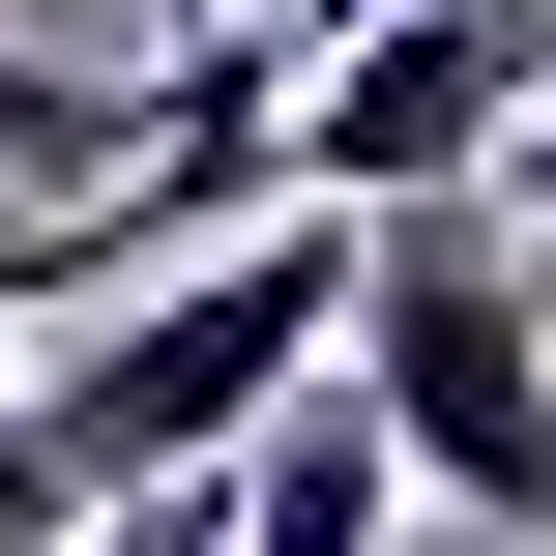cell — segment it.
Returning a JSON list of instances; mask_svg holds the SVG:
<instances>
[{
  "label": "cell",
  "instance_id": "cell-2",
  "mask_svg": "<svg viewBox=\"0 0 556 556\" xmlns=\"http://www.w3.org/2000/svg\"><path fill=\"white\" fill-rule=\"evenodd\" d=\"M352 410L410 440L440 528L556 556V293H528V205H381V264H352Z\"/></svg>",
  "mask_w": 556,
  "mask_h": 556
},
{
  "label": "cell",
  "instance_id": "cell-7",
  "mask_svg": "<svg viewBox=\"0 0 556 556\" xmlns=\"http://www.w3.org/2000/svg\"><path fill=\"white\" fill-rule=\"evenodd\" d=\"M29 323H59V205H0V381H29Z\"/></svg>",
  "mask_w": 556,
  "mask_h": 556
},
{
  "label": "cell",
  "instance_id": "cell-1",
  "mask_svg": "<svg viewBox=\"0 0 556 556\" xmlns=\"http://www.w3.org/2000/svg\"><path fill=\"white\" fill-rule=\"evenodd\" d=\"M352 264H381V205H264V235L147 264V293H88V323H29V440H59L88 498L235 469L293 381H352Z\"/></svg>",
  "mask_w": 556,
  "mask_h": 556
},
{
  "label": "cell",
  "instance_id": "cell-4",
  "mask_svg": "<svg viewBox=\"0 0 556 556\" xmlns=\"http://www.w3.org/2000/svg\"><path fill=\"white\" fill-rule=\"evenodd\" d=\"M440 498H410V440L352 410V381H293L264 440H235V556H410Z\"/></svg>",
  "mask_w": 556,
  "mask_h": 556
},
{
  "label": "cell",
  "instance_id": "cell-8",
  "mask_svg": "<svg viewBox=\"0 0 556 556\" xmlns=\"http://www.w3.org/2000/svg\"><path fill=\"white\" fill-rule=\"evenodd\" d=\"M498 205H528V235H556V117H528V176H498Z\"/></svg>",
  "mask_w": 556,
  "mask_h": 556
},
{
  "label": "cell",
  "instance_id": "cell-5",
  "mask_svg": "<svg viewBox=\"0 0 556 556\" xmlns=\"http://www.w3.org/2000/svg\"><path fill=\"white\" fill-rule=\"evenodd\" d=\"M117 147H147V88H88V59H29V29H0V205H88Z\"/></svg>",
  "mask_w": 556,
  "mask_h": 556
},
{
  "label": "cell",
  "instance_id": "cell-10",
  "mask_svg": "<svg viewBox=\"0 0 556 556\" xmlns=\"http://www.w3.org/2000/svg\"><path fill=\"white\" fill-rule=\"evenodd\" d=\"M440 556H498V528H440Z\"/></svg>",
  "mask_w": 556,
  "mask_h": 556
},
{
  "label": "cell",
  "instance_id": "cell-9",
  "mask_svg": "<svg viewBox=\"0 0 556 556\" xmlns=\"http://www.w3.org/2000/svg\"><path fill=\"white\" fill-rule=\"evenodd\" d=\"M323 29H381V0H293V59H323Z\"/></svg>",
  "mask_w": 556,
  "mask_h": 556
},
{
  "label": "cell",
  "instance_id": "cell-6",
  "mask_svg": "<svg viewBox=\"0 0 556 556\" xmlns=\"http://www.w3.org/2000/svg\"><path fill=\"white\" fill-rule=\"evenodd\" d=\"M0 556H88V469L29 440V381H0Z\"/></svg>",
  "mask_w": 556,
  "mask_h": 556
},
{
  "label": "cell",
  "instance_id": "cell-3",
  "mask_svg": "<svg viewBox=\"0 0 556 556\" xmlns=\"http://www.w3.org/2000/svg\"><path fill=\"white\" fill-rule=\"evenodd\" d=\"M556 117V0H381L293 59V176L323 205H498Z\"/></svg>",
  "mask_w": 556,
  "mask_h": 556
}]
</instances>
